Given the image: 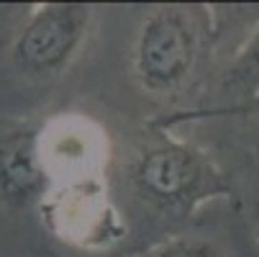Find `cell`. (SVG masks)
<instances>
[{"label": "cell", "mask_w": 259, "mask_h": 257, "mask_svg": "<svg viewBox=\"0 0 259 257\" xmlns=\"http://www.w3.org/2000/svg\"><path fill=\"white\" fill-rule=\"evenodd\" d=\"M218 26L208 6H154L136 26L128 52L134 85L157 103H175L205 72Z\"/></svg>", "instance_id": "6da1fadb"}, {"label": "cell", "mask_w": 259, "mask_h": 257, "mask_svg": "<svg viewBox=\"0 0 259 257\" xmlns=\"http://www.w3.org/2000/svg\"><path fill=\"white\" fill-rule=\"evenodd\" d=\"M126 180L136 201L162 216H193L213 201L234 198V182L215 157L167 129L134 150Z\"/></svg>", "instance_id": "7a4b0ae2"}, {"label": "cell", "mask_w": 259, "mask_h": 257, "mask_svg": "<svg viewBox=\"0 0 259 257\" xmlns=\"http://www.w3.org/2000/svg\"><path fill=\"white\" fill-rule=\"evenodd\" d=\"M95 8L85 3L36 6L11 42V64L31 83H52L77 62L90 33Z\"/></svg>", "instance_id": "3957f363"}, {"label": "cell", "mask_w": 259, "mask_h": 257, "mask_svg": "<svg viewBox=\"0 0 259 257\" xmlns=\"http://www.w3.org/2000/svg\"><path fill=\"white\" fill-rule=\"evenodd\" d=\"M39 211L47 229L62 244L80 252H110L128 234V227L110 196L108 177L54 186Z\"/></svg>", "instance_id": "277c9868"}, {"label": "cell", "mask_w": 259, "mask_h": 257, "mask_svg": "<svg viewBox=\"0 0 259 257\" xmlns=\"http://www.w3.org/2000/svg\"><path fill=\"white\" fill-rule=\"evenodd\" d=\"M41 150L52 188L90 177H108L110 146L108 131L90 116L57 114L41 124Z\"/></svg>", "instance_id": "5b68a950"}, {"label": "cell", "mask_w": 259, "mask_h": 257, "mask_svg": "<svg viewBox=\"0 0 259 257\" xmlns=\"http://www.w3.org/2000/svg\"><path fill=\"white\" fill-rule=\"evenodd\" d=\"M52 191L41 150V124L23 121L0 129V208L18 213L39 208Z\"/></svg>", "instance_id": "8992f818"}, {"label": "cell", "mask_w": 259, "mask_h": 257, "mask_svg": "<svg viewBox=\"0 0 259 257\" xmlns=\"http://www.w3.org/2000/svg\"><path fill=\"white\" fill-rule=\"evenodd\" d=\"M221 105L200 116H218V114H244L259 105V23L249 31L244 44L234 52L229 64L218 78Z\"/></svg>", "instance_id": "52a82bcc"}, {"label": "cell", "mask_w": 259, "mask_h": 257, "mask_svg": "<svg viewBox=\"0 0 259 257\" xmlns=\"http://www.w3.org/2000/svg\"><path fill=\"white\" fill-rule=\"evenodd\" d=\"M141 257H226V252L215 239L200 234H175L149 247Z\"/></svg>", "instance_id": "ba28073f"}, {"label": "cell", "mask_w": 259, "mask_h": 257, "mask_svg": "<svg viewBox=\"0 0 259 257\" xmlns=\"http://www.w3.org/2000/svg\"><path fill=\"white\" fill-rule=\"evenodd\" d=\"M249 213H251V227H254V234H256V239H259V180L254 182V188H251Z\"/></svg>", "instance_id": "9c48e42d"}]
</instances>
